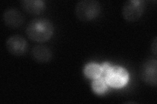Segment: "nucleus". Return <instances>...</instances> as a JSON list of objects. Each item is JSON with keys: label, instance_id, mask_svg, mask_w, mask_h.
Masks as SVG:
<instances>
[{"label": "nucleus", "instance_id": "obj_1", "mask_svg": "<svg viewBox=\"0 0 157 104\" xmlns=\"http://www.w3.org/2000/svg\"><path fill=\"white\" fill-rule=\"evenodd\" d=\"M26 33L30 40L37 42H44L52 36L54 26L47 19L36 18L28 23Z\"/></svg>", "mask_w": 157, "mask_h": 104}, {"label": "nucleus", "instance_id": "obj_2", "mask_svg": "<svg viewBox=\"0 0 157 104\" xmlns=\"http://www.w3.org/2000/svg\"><path fill=\"white\" fill-rule=\"evenodd\" d=\"M100 2L96 0H81L75 6V15L82 22H88L95 19L101 12Z\"/></svg>", "mask_w": 157, "mask_h": 104}, {"label": "nucleus", "instance_id": "obj_3", "mask_svg": "<svg viewBox=\"0 0 157 104\" xmlns=\"http://www.w3.org/2000/svg\"><path fill=\"white\" fill-rule=\"evenodd\" d=\"M108 85L115 88L125 86L129 80V74L122 66H111L103 76Z\"/></svg>", "mask_w": 157, "mask_h": 104}, {"label": "nucleus", "instance_id": "obj_4", "mask_svg": "<svg viewBox=\"0 0 157 104\" xmlns=\"http://www.w3.org/2000/svg\"><path fill=\"white\" fill-rule=\"evenodd\" d=\"M145 10V2L143 0H128L122 7V14L127 22H136L142 16Z\"/></svg>", "mask_w": 157, "mask_h": 104}, {"label": "nucleus", "instance_id": "obj_5", "mask_svg": "<svg viewBox=\"0 0 157 104\" xmlns=\"http://www.w3.org/2000/svg\"><path fill=\"white\" fill-rule=\"evenodd\" d=\"M140 77L146 84L156 86L157 83V61L156 59H148L140 68Z\"/></svg>", "mask_w": 157, "mask_h": 104}, {"label": "nucleus", "instance_id": "obj_6", "mask_svg": "<svg viewBox=\"0 0 157 104\" xmlns=\"http://www.w3.org/2000/svg\"><path fill=\"white\" fill-rule=\"evenodd\" d=\"M7 51L14 56H21L28 51V44L26 40L20 34L11 36L6 41Z\"/></svg>", "mask_w": 157, "mask_h": 104}, {"label": "nucleus", "instance_id": "obj_7", "mask_svg": "<svg viewBox=\"0 0 157 104\" xmlns=\"http://www.w3.org/2000/svg\"><path fill=\"white\" fill-rule=\"evenodd\" d=\"M3 20L7 26L17 28L22 25L24 18L22 14L15 8H8L3 14Z\"/></svg>", "mask_w": 157, "mask_h": 104}, {"label": "nucleus", "instance_id": "obj_8", "mask_svg": "<svg viewBox=\"0 0 157 104\" xmlns=\"http://www.w3.org/2000/svg\"><path fill=\"white\" fill-rule=\"evenodd\" d=\"M52 52L45 46H35L32 50V56L36 62L45 63L48 62L52 58Z\"/></svg>", "mask_w": 157, "mask_h": 104}, {"label": "nucleus", "instance_id": "obj_9", "mask_svg": "<svg viewBox=\"0 0 157 104\" xmlns=\"http://www.w3.org/2000/svg\"><path fill=\"white\" fill-rule=\"evenodd\" d=\"M21 4L24 11L31 14H40L45 8V2L42 0H23Z\"/></svg>", "mask_w": 157, "mask_h": 104}, {"label": "nucleus", "instance_id": "obj_10", "mask_svg": "<svg viewBox=\"0 0 157 104\" xmlns=\"http://www.w3.org/2000/svg\"><path fill=\"white\" fill-rule=\"evenodd\" d=\"M84 74L87 77L95 80L101 76V67L96 63H88L85 66Z\"/></svg>", "mask_w": 157, "mask_h": 104}, {"label": "nucleus", "instance_id": "obj_11", "mask_svg": "<svg viewBox=\"0 0 157 104\" xmlns=\"http://www.w3.org/2000/svg\"><path fill=\"white\" fill-rule=\"evenodd\" d=\"M107 84L104 77H100L92 81V89L93 92L97 95H104L107 92Z\"/></svg>", "mask_w": 157, "mask_h": 104}, {"label": "nucleus", "instance_id": "obj_12", "mask_svg": "<svg viewBox=\"0 0 157 104\" xmlns=\"http://www.w3.org/2000/svg\"><path fill=\"white\" fill-rule=\"evenodd\" d=\"M156 42H156V37H155L153 43H152V44H151V47L152 52H153L155 56H156V46H157Z\"/></svg>", "mask_w": 157, "mask_h": 104}]
</instances>
